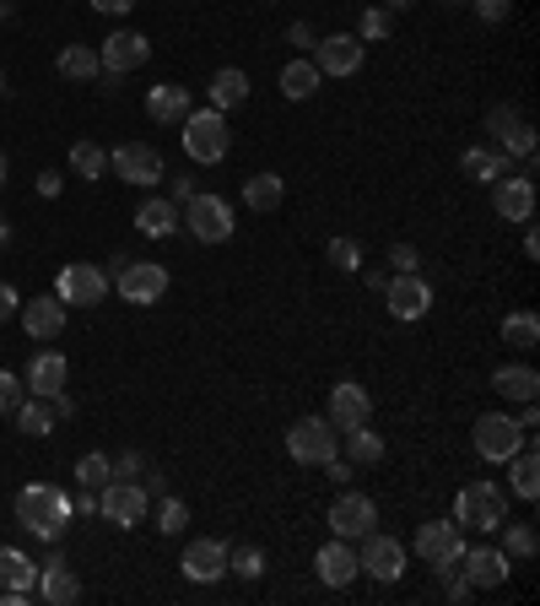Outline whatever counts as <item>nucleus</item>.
<instances>
[{
  "label": "nucleus",
  "instance_id": "obj_1",
  "mask_svg": "<svg viewBox=\"0 0 540 606\" xmlns=\"http://www.w3.org/2000/svg\"><path fill=\"white\" fill-rule=\"evenodd\" d=\"M16 525L33 531L38 542H60L65 525H71V498L49 482H33V487L16 493Z\"/></svg>",
  "mask_w": 540,
  "mask_h": 606
},
{
  "label": "nucleus",
  "instance_id": "obj_2",
  "mask_svg": "<svg viewBox=\"0 0 540 606\" xmlns=\"http://www.w3.org/2000/svg\"><path fill=\"white\" fill-rule=\"evenodd\" d=\"M454 520H465L470 531H503L508 525V498H503V487L498 482H465L459 493H454Z\"/></svg>",
  "mask_w": 540,
  "mask_h": 606
},
{
  "label": "nucleus",
  "instance_id": "obj_3",
  "mask_svg": "<svg viewBox=\"0 0 540 606\" xmlns=\"http://www.w3.org/2000/svg\"><path fill=\"white\" fill-rule=\"evenodd\" d=\"M179 228H189L200 244H228L233 239V206L222 201V195H189L184 206H179Z\"/></svg>",
  "mask_w": 540,
  "mask_h": 606
},
{
  "label": "nucleus",
  "instance_id": "obj_4",
  "mask_svg": "<svg viewBox=\"0 0 540 606\" xmlns=\"http://www.w3.org/2000/svg\"><path fill=\"white\" fill-rule=\"evenodd\" d=\"M233 147V131H228V114L217 109H189L184 114V152L195 162H222Z\"/></svg>",
  "mask_w": 540,
  "mask_h": 606
},
{
  "label": "nucleus",
  "instance_id": "obj_5",
  "mask_svg": "<svg viewBox=\"0 0 540 606\" xmlns=\"http://www.w3.org/2000/svg\"><path fill=\"white\" fill-rule=\"evenodd\" d=\"M525 445H530V434L519 428V417H508V412H487V417H476V455H481V460L503 465V460H514Z\"/></svg>",
  "mask_w": 540,
  "mask_h": 606
},
{
  "label": "nucleus",
  "instance_id": "obj_6",
  "mask_svg": "<svg viewBox=\"0 0 540 606\" xmlns=\"http://www.w3.org/2000/svg\"><path fill=\"white\" fill-rule=\"evenodd\" d=\"M335 445H341V434H335L330 417H297V423L286 428V455H292L297 465H324V460H335Z\"/></svg>",
  "mask_w": 540,
  "mask_h": 606
},
{
  "label": "nucleus",
  "instance_id": "obj_7",
  "mask_svg": "<svg viewBox=\"0 0 540 606\" xmlns=\"http://www.w3.org/2000/svg\"><path fill=\"white\" fill-rule=\"evenodd\" d=\"M109 288H120L125 303H162V293H168V266H157V260L109 266Z\"/></svg>",
  "mask_w": 540,
  "mask_h": 606
},
{
  "label": "nucleus",
  "instance_id": "obj_8",
  "mask_svg": "<svg viewBox=\"0 0 540 606\" xmlns=\"http://www.w3.org/2000/svg\"><path fill=\"white\" fill-rule=\"evenodd\" d=\"M54 299L76 303V308H98V303L109 299V271L103 266H87V260H76V266H60V277H54Z\"/></svg>",
  "mask_w": 540,
  "mask_h": 606
},
{
  "label": "nucleus",
  "instance_id": "obj_9",
  "mask_svg": "<svg viewBox=\"0 0 540 606\" xmlns=\"http://www.w3.org/2000/svg\"><path fill=\"white\" fill-rule=\"evenodd\" d=\"M487 131H492V142L503 147V157H525V168H536V125L519 114V109H492L487 114Z\"/></svg>",
  "mask_w": 540,
  "mask_h": 606
},
{
  "label": "nucleus",
  "instance_id": "obj_10",
  "mask_svg": "<svg viewBox=\"0 0 540 606\" xmlns=\"http://www.w3.org/2000/svg\"><path fill=\"white\" fill-rule=\"evenodd\" d=\"M363 60H368V44H363L357 33H330V38L314 44V65H319V76H357Z\"/></svg>",
  "mask_w": 540,
  "mask_h": 606
},
{
  "label": "nucleus",
  "instance_id": "obj_11",
  "mask_svg": "<svg viewBox=\"0 0 540 606\" xmlns=\"http://www.w3.org/2000/svg\"><path fill=\"white\" fill-rule=\"evenodd\" d=\"M98 509H103V520H114L120 531H131V525H140V520H146L151 498H146V487H135V482H125V476H114V482H103Z\"/></svg>",
  "mask_w": 540,
  "mask_h": 606
},
{
  "label": "nucleus",
  "instance_id": "obj_12",
  "mask_svg": "<svg viewBox=\"0 0 540 606\" xmlns=\"http://www.w3.org/2000/svg\"><path fill=\"white\" fill-rule=\"evenodd\" d=\"M373 525H379V504H373L368 493H341V498L330 504V531H335L341 542H363Z\"/></svg>",
  "mask_w": 540,
  "mask_h": 606
},
{
  "label": "nucleus",
  "instance_id": "obj_13",
  "mask_svg": "<svg viewBox=\"0 0 540 606\" xmlns=\"http://www.w3.org/2000/svg\"><path fill=\"white\" fill-rule=\"evenodd\" d=\"M357 569L363 574H373L379 585H395L405 574V547L395 536H379V531H368L363 536V553H357Z\"/></svg>",
  "mask_w": 540,
  "mask_h": 606
},
{
  "label": "nucleus",
  "instance_id": "obj_14",
  "mask_svg": "<svg viewBox=\"0 0 540 606\" xmlns=\"http://www.w3.org/2000/svg\"><path fill=\"white\" fill-rule=\"evenodd\" d=\"M98 60H103V76H125V71H140V65L151 60V44H146V33L120 27V33H109V38H103Z\"/></svg>",
  "mask_w": 540,
  "mask_h": 606
},
{
  "label": "nucleus",
  "instance_id": "obj_15",
  "mask_svg": "<svg viewBox=\"0 0 540 606\" xmlns=\"http://www.w3.org/2000/svg\"><path fill=\"white\" fill-rule=\"evenodd\" d=\"M109 168H114L120 179H131V184H162V173H168L162 152L146 147V142H125V147H114V152H109Z\"/></svg>",
  "mask_w": 540,
  "mask_h": 606
},
{
  "label": "nucleus",
  "instance_id": "obj_16",
  "mask_svg": "<svg viewBox=\"0 0 540 606\" xmlns=\"http://www.w3.org/2000/svg\"><path fill=\"white\" fill-rule=\"evenodd\" d=\"M384 303H390L395 319H421V314L432 308V288H427L421 271H395V277L384 282Z\"/></svg>",
  "mask_w": 540,
  "mask_h": 606
},
{
  "label": "nucleus",
  "instance_id": "obj_17",
  "mask_svg": "<svg viewBox=\"0 0 540 606\" xmlns=\"http://www.w3.org/2000/svg\"><path fill=\"white\" fill-rule=\"evenodd\" d=\"M324 417L335 423V434L363 428V423H373V396H368L357 379H341V385L330 390V412H324Z\"/></svg>",
  "mask_w": 540,
  "mask_h": 606
},
{
  "label": "nucleus",
  "instance_id": "obj_18",
  "mask_svg": "<svg viewBox=\"0 0 540 606\" xmlns=\"http://www.w3.org/2000/svg\"><path fill=\"white\" fill-rule=\"evenodd\" d=\"M416 553H421V563H454L459 553H465V531L454 525V520H427L421 531H416Z\"/></svg>",
  "mask_w": 540,
  "mask_h": 606
},
{
  "label": "nucleus",
  "instance_id": "obj_19",
  "mask_svg": "<svg viewBox=\"0 0 540 606\" xmlns=\"http://www.w3.org/2000/svg\"><path fill=\"white\" fill-rule=\"evenodd\" d=\"M459 574L470 580V591H498V585H508V553H498V547H465L459 553Z\"/></svg>",
  "mask_w": 540,
  "mask_h": 606
},
{
  "label": "nucleus",
  "instance_id": "obj_20",
  "mask_svg": "<svg viewBox=\"0 0 540 606\" xmlns=\"http://www.w3.org/2000/svg\"><path fill=\"white\" fill-rule=\"evenodd\" d=\"M492 206H498V217H508V222H530V217H536V179H530V173L498 179V184H492Z\"/></svg>",
  "mask_w": 540,
  "mask_h": 606
},
{
  "label": "nucleus",
  "instance_id": "obj_21",
  "mask_svg": "<svg viewBox=\"0 0 540 606\" xmlns=\"http://www.w3.org/2000/svg\"><path fill=\"white\" fill-rule=\"evenodd\" d=\"M179 569H184V580H195V585H217L222 574H228V547L222 542H189L184 547V558H179Z\"/></svg>",
  "mask_w": 540,
  "mask_h": 606
},
{
  "label": "nucleus",
  "instance_id": "obj_22",
  "mask_svg": "<svg viewBox=\"0 0 540 606\" xmlns=\"http://www.w3.org/2000/svg\"><path fill=\"white\" fill-rule=\"evenodd\" d=\"M314 574H319V585H330V591H346L363 569H357V553L335 536V542H324L319 547V558H314Z\"/></svg>",
  "mask_w": 540,
  "mask_h": 606
},
{
  "label": "nucleus",
  "instance_id": "obj_23",
  "mask_svg": "<svg viewBox=\"0 0 540 606\" xmlns=\"http://www.w3.org/2000/svg\"><path fill=\"white\" fill-rule=\"evenodd\" d=\"M33 591H38L49 606H76L82 580L71 574V563H65L60 553H49V558H44V569H38V585H33Z\"/></svg>",
  "mask_w": 540,
  "mask_h": 606
},
{
  "label": "nucleus",
  "instance_id": "obj_24",
  "mask_svg": "<svg viewBox=\"0 0 540 606\" xmlns=\"http://www.w3.org/2000/svg\"><path fill=\"white\" fill-rule=\"evenodd\" d=\"M16 319H22L27 341H54V336L65 330V303L60 299H33V303L16 308Z\"/></svg>",
  "mask_w": 540,
  "mask_h": 606
},
{
  "label": "nucleus",
  "instance_id": "obj_25",
  "mask_svg": "<svg viewBox=\"0 0 540 606\" xmlns=\"http://www.w3.org/2000/svg\"><path fill=\"white\" fill-rule=\"evenodd\" d=\"M189 109H195V104H189V87H179V82H157V87H146V114H151L157 125H184Z\"/></svg>",
  "mask_w": 540,
  "mask_h": 606
},
{
  "label": "nucleus",
  "instance_id": "obj_26",
  "mask_svg": "<svg viewBox=\"0 0 540 606\" xmlns=\"http://www.w3.org/2000/svg\"><path fill=\"white\" fill-rule=\"evenodd\" d=\"M65 374H71V368H65V357H60V352H38V357L27 363L22 385H27V396H44V401H49L54 390H65Z\"/></svg>",
  "mask_w": 540,
  "mask_h": 606
},
{
  "label": "nucleus",
  "instance_id": "obj_27",
  "mask_svg": "<svg viewBox=\"0 0 540 606\" xmlns=\"http://www.w3.org/2000/svg\"><path fill=\"white\" fill-rule=\"evenodd\" d=\"M459 168H465V179H476V184H498V179L514 173V157H503V152H492V147H465Z\"/></svg>",
  "mask_w": 540,
  "mask_h": 606
},
{
  "label": "nucleus",
  "instance_id": "obj_28",
  "mask_svg": "<svg viewBox=\"0 0 540 606\" xmlns=\"http://www.w3.org/2000/svg\"><path fill=\"white\" fill-rule=\"evenodd\" d=\"M492 390H498L503 401H536L540 374L530 368V363H503V368L492 374Z\"/></svg>",
  "mask_w": 540,
  "mask_h": 606
},
{
  "label": "nucleus",
  "instance_id": "obj_29",
  "mask_svg": "<svg viewBox=\"0 0 540 606\" xmlns=\"http://www.w3.org/2000/svg\"><path fill=\"white\" fill-rule=\"evenodd\" d=\"M54 71H60L65 82H98V76H103V60H98V49H87V44H65L60 60H54Z\"/></svg>",
  "mask_w": 540,
  "mask_h": 606
},
{
  "label": "nucleus",
  "instance_id": "obj_30",
  "mask_svg": "<svg viewBox=\"0 0 540 606\" xmlns=\"http://www.w3.org/2000/svg\"><path fill=\"white\" fill-rule=\"evenodd\" d=\"M206 98H211V109H217V114H228V109H238V104H249V76L228 65V71H217V76H211V87H206Z\"/></svg>",
  "mask_w": 540,
  "mask_h": 606
},
{
  "label": "nucleus",
  "instance_id": "obj_31",
  "mask_svg": "<svg viewBox=\"0 0 540 606\" xmlns=\"http://www.w3.org/2000/svg\"><path fill=\"white\" fill-rule=\"evenodd\" d=\"M135 228H140L146 239H168V233L179 228V206H173V201H162V195H151V201H140Z\"/></svg>",
  "mask_w": 540,
  "mask_h": 606
},
{
  "label": "nucleus",
  "instance_id": "obj_32",
  "mask_svg": "<svg viewBox=\"0 0 540 606\" xmlns=\"http://www.w3.org/2000/svg\"><path fill=\"white\" fill-rule=\"evenodd\" d=\"M38 585V563L27 558V553H16V547H0V591H33Z\"/></svg>",
  "mask_w": 540,
  "mask_h": 606
},
{
  "label": "nucleus",
  "instance_id": "obj_33",
  "mask_svg": "<svg viewBox=\"0 0 540 606\" xmlns=\"http://www.w3.org/2000/svg\"><path fill=\"white\" fill-rule=\"evenodd\" d=\"M244 201H249V211H275V206L286 201L281 173H249V179H244Z\"/></svg>",
  "mask_w": 540,
  "mask_h": 606
},
{
  "label": "nucleus",
  "instance_id": "obj_34",
  "mask_svg": "<svg viewBox=\"0 0 540 606\" xmlns=\"http://www.w3.org/2000/svg\"><path fill=\"white\" fill-rule=\"evenodd\" d=\"M319 82H324V76H319V65H314V60H292V65L281 71V93H286L292 104L314 98V93H319Z\"/></svg>",
  "mask_w": 540,
  "mask_h": 606
},
{
  "label": "nucleus",
  "instance_id": "obj_35",
  "mask_svg": "<svg viewBox=\"0 0 540 606\" xmlns=\"http://www.w3.org/2000/svg\"><path fill=\"white\" fill-rule=\"evenodd\" d=\"M16 428H22L27 439H49V434H54V412H49V401H44V396H33V401L22 396V401H16Z\"/></svg>",
  "mask_w": 540,
  "mask_h": 606
},
{
  "label": "nucleus",
  "instance_id": "obj_36",
  "mask_svg": "<svg viewBox=\"0 0 540 606\" xmlns=\"http://www.w3.org/2000/svg\"><path fill=\"white\" fill-rule=\"evenodd\" d=\"M341 445H346V460H352V465H379V460H384V439H379L368 423H363V428H346Z\"/></svg>",
  "mask_w": 540,
  "mask_h": 606
},
{
  "label": "nucleus",
  "instance_id": "obj_37",
  "mask_svg": "<svg viewBox=\"0 0 540 606\" xmlns=\"http://www.w3.org/2000/svg\"><path fill=\"white\" fill-rule=\"evenodd\" d=\"M503 341H508V347H519V352L540 347V319L530 314V308H514V314H503Z\"/></svg>",
  "mask_w": 540,
  "mask_h": 606
},
{
  "label": "nucleus",
  "instance_id": "obj_38",
  "mask_svg": "<svg viewBox=\"0 0 540 606\" xmlns=\"http://www.w3.org/2000/svg\"><path fill=\"white\" fill-rule=\"evenodd\" d=\"M503 465H508V476H514V493H519V498H536V493H540V460H536V450L525 445V450L514 455V460H503Z\"/></svg>",
  "mask_w": 540,
  "mask_h": 606
},
{
  "label": "nucleus",
  "instance_id": "obj_39",
  "mask_svg": "<svg viewBox=\"0 0 540 606\" xmlns=\"http://www.w3.org/2000/svg\"><path fill=\"white\" fill-rule=\"evenodd\" d=\"M71 173L76 179H103L109 173V152L98 147V142H76L71 147Z\"/></svg>",
  "mask_w": 540,
  "mask_h": 606
},
{
  "label": "nucleus",
  "instance_id": "obj_40",
  "mask_svg": "<svg viewBox=\"0 0 540 606\" xmlns=\"http://www.w3.org/2000/svg\"><path fill=\"white\" fill-rule=\"evenodd\" d=\"M151 525H157L162 536H179V531L189 525V504H184V498H168V493H162V498H157V520H151Z\"/></svg>",
  "mask_w": 540,
  "mask_h": 606
},
{
  "label": "nucleus",
  "instance_id": "obj_41",
  "mask_svg": "<svg viewBox=\"0 0 540 606\" xmlns=\"http://www.w3.org/2000/svg\"><path fill=\"white\" fill-rule=\"evenodd\" d=\"M114 482V460L109 455H82L76 460V487H103Z\"/></svg>",
  "mask_w": 540,
  "mask_h": 606
},
{
  "label": "nucleus",
  "instance_id": "obj_42",
  "mask_svg": "<svg viewBox=\"0 0 540 606\" xmlns=\"http://www.w3.org/2000/svg\"><path fill=\"white\" fill-rule=\"evenodd\" d=\"M228 574L260 580V574H266V553H260V547H228Z\"/></svg>",
  "mask_w": 540,
  "mask_h": 606
},
{
  "label": "nucleus",
  "instance_id": "obj_43",
  "mask_svg": "<svg viewBox=\"0 0 540 606\" xmlns=\"http://www.w3.org/2000/svg\"><path fill=\"white\" fill-rule=\"evenodd\" d=\"M536 547H540L536 525H508V542H503V553H508V558L530 563V558H536Z\"/></svg>",
  "mask_w": 540,
  "mask_h": 606
},
{
  "label": "nucleus",
  "instance_id": "obj_44",
  "mask_svg": "<svg viewBox=\"0 0 540 606\" xmlns=\"http://www.w3.org/2000/svg\"><path fill=\"white\" fill-rule=\"evenodd\" d=\"M357 38H363V44H379V38H390V11L368 5V11H363V22H357Z\"/></svg>",
  "mask_w": 540,
  "mask_h": 606
},
{
  "label": "nucleus",
  "instance_id": "obj_45",
  "mask_svg": "<svg viewBox=\"0 0 540 606\" xmlns=\"http://www.w3.org/2000/svg\"><path fill=\"white\" fill-rule=\"evenodd\" d=\"M330 260H335V271H363V244L357 239H330Z\"/></svg>",
  "mask_w": 540,
  "mask_h": 606
},
{
  "label": "nucleus",
  "instance_id": "obj_46",
  "mask_svg": "<svg viewBox=\"0 0 540 606\" xmlns=\"http://www.w3.org/2000/svg\"><path fill=\"white\" fill-rule=\"evenodd\" d=\"M27 396V385L11 374V368H0V412H16V401Z\"/></svg>",
  "mask_w": 540,
  "mask_h": 606
},
{
  "label": "nucleus",
  "instance_id": "obj_47",
  "mask_svg": "<svg viewBox=\"0 0 540 606\" xmlns=\"http://www.w3.org/2000/svg\"><path fill=\"white\" fill-rule=\"evenodd\" d=\"M470 5L481 22H508V11H514V0H470Z\"/></svg>",
  "mask_w": 540,
  "mask_h": 606
},
{
  "label": "nucleus",
  "instance_id": "obj_48",
  "mask_svg": "<svg viewBox=\"0 0 540 606\" xmlns=\"http://www.w3.org/2000/svg\"><path fill=\"white\" fill-rule=\"evenodd\" d=\"M390 266H395V271H421V255H416L410 244H395V250H390Z\"/></svg>",
  "mask_w": 540,
  "mask_h": 606
},
{
  "label": "nucleus",
  "instance_id": "obj_49",
  "mask_svg": "<svg viewBox=\"0 0 540 606\" xmlns=\"http://www.w3.org/2000/svg\"><path fill=\"white\" fill-rule=\"evenodd\" d=\"M16 308H22V293H16L11 282H0V325H5V319H16Z\"/></svg>",
  "mask_w": 540,
  "mask_h": 606
},
{
  "label": "nucleus",
  "instance_id": "obj_50",
  "mask_svg": "<svg viewBox=\"0 0 540 606\" xmlns=\"http://www.w3.org/2000/svg\"><path fill=\"white\" fill-rule=\"evenodd\" d=\"M146 471V455H135V450H125L120 460H114V476H140Z\"/></svg>",
  "mask_w": 540,
  "mask_h": 606
},
{
  "label": "nucleus",
  "instance_id": "obj_51",
  "mask_svg": "<svg viewBox=\"0 0 540 606\" xmlns=\"http://www.w3.org/2000/svg\"><path fill=\"white\" fill-rule=\"evenodd\" d=\"M49 412H54V423H65V417H76V401H71L65 390H54V396H49Z\"/></svg>",
  "mask_w": 540,
  "mask_h": 606
},
{
  "label": "nucleus",
  "instance_id": "obj_52",
  "mask_svg": "<svg viewBox=\"0 0 540 606\" xmlns=\"http://www.w3.org/2000/svg\"><path fill=\"white\" fill-rule=\"evenodd\" d=\"M324 471H330V482H352V476H357L352 460H324Z\"/></svg>",
  "mask_w": 540,
  "mask_h": 606
},
{
  "label": "nucleus",
  "instance_id": "obj_53",
  "mask_svg": "<svg viewBox=\"0 0 540 606\" xmlns=\"http://www.w3.org/2000/svg\"><path fill=\"white\" fill-rule=\"evenodd\" d=\"M189 195H195V179H189V173H179V179H173V206H184Z\"/></svg>",
  "mask_w": 540,
  "mask_h": 606
},
{
  "label": "nucleus",
  "instance_id": "obj_54",
  "mask_svg": "<svg viewBox=\"0 0 540 606\" xmlns=\"http://www.w3.org/2000/svg\"><path fill=\"white\" fill-rule=\"evenodd\" d=\"M93 509H98V487H82L76 493V514H93Z\"/></svg>",
  "mask_w": 540,
  "mask_h": 606
},
{
  "label": "nucleus",
  "instance_id": "obj_55",
  "mask_svg": "<svg viewBox=\"0 0 540 606\" xmlns=\"http://www.w3.org/2000/svg\"><path fill=\"white\" fill-rule=\"evenodd\" d=\"M135 0H93V11H109V16H125Z\"/></svg>",
  "mask_w": 540,
  "mask_h": 606
},
{
  "label": "nucleus",
  "instance_id": "obj_56",
  "mask_svg": "<svg viewBox=\"0 0 540 606\" xmlns=\"http://www.w3.org/2000/svg\"><path fill=\"white\" fill-rule=\"evenodd\" d=\"M292 44L308 49V44H314V27H308V22H292Z\"/></svg>",
  "mask_w": 540,
  "mask_h": 606
},
{
  "label": "nucleus",
  "instance_id": "obj_57",
  "mask_svg": "<svg viewBox=\"0 0 540 606\" xmlns=\"http://www.w3.org/2000/svg\"><path fill=\"white\" fill-rule=\"evenodd\" d=\"M38 195L54 201V195H60V173H38Z\"/></svg>",
  "mask_w": 540,
  "mask_h": 606
},
{
  "label": "nucleus",
  "instance_id": "obj_58",
  "mask_svg": "<svg viewBox=\"0 0 540 606\" xmlns=\"http://www.w3.org/2000/svg\"><path fill=\"white\" fill-rule=\"evenodd\" d=\"M11 244V222H5V211H0V250Z\"/></svg>",
  "mask_w": 540,
  "mask_h": 606
},
{
  "label": "nucleus",
  "instance_id": "obj_59",
  "mask_svg": "<svg viewBox=\"0 0 540 606\" xmlns=\"http://www.w3.org/2000/svg\"><path fill=\"white\" fill-rule=\"evenodd\" d=\"M384 5H395V11H405V5H416V0H384Z\"/></svg>",
  "mask_w": 540,
  "mask_h": 606
},
{
  "label": "nucleus",
  "instance_id": "obj_60",
  "mask_svg": "<svg viewBox=\"0 0 540 606\" xmlns=\"http://www.w3.org/2000/svg\"><path fill=\"white\" fill-rule=\"evenodd\" d=\"M0 184H5V152H0Z\"/></svg>",
  "mask_w": 540,
  "mask_h": 606
},
{
  "label": "nucleus",
  "instance_id": "obj_61",
  "mask_svg": "<svg viewBox=\"0 0 540 606\" xmlns=\"http://www.w3.org/2000/svg\"><path fill=\"white\" fill-rule=\"evenodd\" d=\"M443 5H470V0H443Z\"/></svg>",
  "mask_w": 540,
  "mask_h": 606
},
{
  "label": "nucleus",
  "instance_id": "obj_62",
  "mask_svg": "<svg viewBox=\"0 0 540 606\" xmlns=\"http://www.w3.org/2000/svg\"><path fill=\"white\" fill-rule=\"evenodd\" d=\"M0 93H5V71H0Z\"/></svg>",
  "mask_w": 540,
  "mask_h": 606
}]
</instances>
